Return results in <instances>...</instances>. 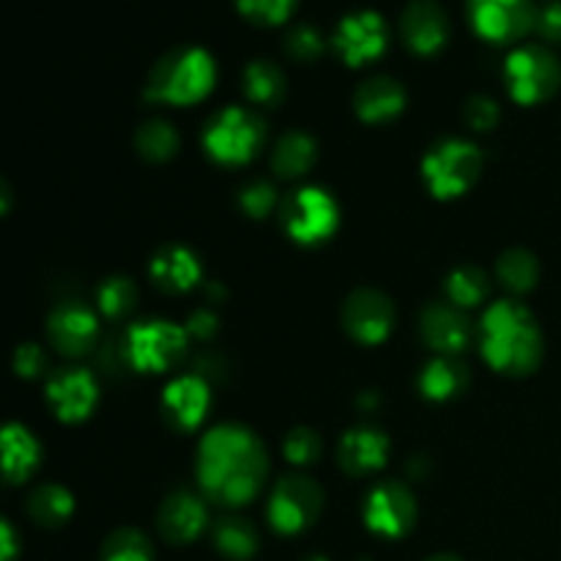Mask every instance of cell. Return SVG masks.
<instances>
[{"label":"cell","instance_id":"cell-1","mask_svg":"<svg viewBox=\"0 0 561 561\" xmlns=\"http://www.w3.org/2000/svg\"><path fill=\"white\" fill-rule=\"evenodd\" d=\"M195 469L208 502L241 507L261 493L268 460L255 433L241 425H219L203 436Z\"/></svg>","mask_w":561,"mask_h":561},{"label":"cell","instance_id":"cell-2","mask_svg":"<svg viewBox=\"0 0 561 561\" xmlns=\"http://www.w3.org/2000/svg\"><path fill=\"white\" fill-rule=\"evenodd\" d=\"M482 356L507 376H529L542 362V334L535 316L518 301H496L480 323Z\"/></svg>","mask_w":561,"mask_h":561},{"label":"cell","instance_id":"cell-3","mask_svg":"<svg viewBox=\"0 0 561 561\" xmlns=\"http://www.w3.org/2000/svg\"><path fill=\"white\" fill-rule=\"evenodd\" d=\"M214 80H217V66L211 55L201 47H181L153 64L146 82V99L186 107L206 99Z\"/></svg>","mask_w":561,"mask_h":561},{"label":"cell","instance_id":"cell-4","mask_svg":"<svg viewBox=\"0 0 561 561\" xmlns=\"http://www.w3.org/2000/svg\"><path fill=\"white\" fill-rule=\"evenodd\" d=\"M482 173V153L474 142L447 137L438 140L422 159L425 184L438 201H453L466 195Z\"/></svg>","mask_w":561,"mask_h":561},{"label":"cell","instance_id":"cell-5","mask_svg":"<svg viewBox=\"0 0 561 561\" xmlns=\"http://www.w3.org/2000/svg\"><path fill=\"white\" fill-rule=\"evenodd\" d=\"M266 140V126L252 110L225 107L214 115L203 131V148L219 164H247L257 157Z\"/></svg>","mask_w":561,"mask_h":561},{"label":"cell","instance_id":"cell-6","mask_svg":"<svg viewBox=\"0 0 561 561\" xmlns=\"http://www.w3.org/2000/svg\"><path fill=\"white\" fill-rule=\"evenodd\" d=\"M510 96L518 104H540L551 99L561 85V66L551 49L526 44L510 53L504 64Z\"/></svg>","mask_w":561,"mask_h":561},{"label":"cell","instance_id":"cell-7","mask_svg":"<svg viewBox=\"0 0 561 561\" xmlns=\"http://www.w3.org/2000/svg\"><path fill=\"white\" fill-rule=\"evenodd\" d=\"M190 334L170 321H142L126 332L124 356L135 370L164 373L186 354Z\"/></svg>","mask_w":561,"mask_h":561},{"label":"cell","instance_id":"cell-8","mask_svg":"<svg viewBox=\"0 0 561 561\" xmlns=\"http://www.w3.org/2000/svg\"><path fill=\"white\" fill-rule=\"evenodd\" d=\"M340 225V208L329 192L321 186L296 190L283 203V228L296 244L316 247L332 239Z\"/></svg>","mask_w":561,"mask_h":561},{"label":"cell","instance_id":"cell-9","mask_svg":"<svg viewBox=\"0 0 561 561\" xmlns=\"http://www.w3.org/2000/svg\"><path fill=\"white\" fill-rule=\"evenodd\" d=\"M323 493L310 477H285L277 482V488L268 496L266 518L274 531L279 535H299L310 529L316 518L321 515Z\"/></svg>","mask_w":561,"mask_h":561},{"label":"cell","instance_id":"cell-10","mask_svg":"<svg viewBox=\"0 0 561 561\" xmlns=\"http://www.w3.org/2000/svg\"><path fill=\"white\" fill-rule=\"evenodd\" d=\"M469 22L485 42L510 44L535 31L537 9L531 0H469Z\"/></svg>","mask_w":561,"mask_h":561},{"label":"cell","instance_id":"cell-11","mask_svg":"<svg viewBox=\"0 0 561 561\" xmlns=\"http://www.w3.org/2000/svg\"><path fill=\"white\" fill-rule=\"evenodd\" d=\"M365 524L373 535L398 540L405 537L416 524L414 496L400 482H381L365 499Z\"/></svg>","mask_w":561,"mask_h":561},{"label":"cell","instance_id":"cell-12","mask_svg":"<svg viewBox=\"0 0 561 561\" xmlns=\"http://www.w3.org/2000/svg\"><path fill=\"white\" fill-rule=\"evenodd\" d=\"M334 53L348 66H365L381 58L389 44V27L376 11H356L348 14L334 31Z\"/></svg>","mask_w":561,"mask_h":561},{"label":"cell","instance_id":"cell-13","mask_svg":"<svg viewBox=\"0 0 561 561\" xmlns=\"http://www.w3.org/2000/svg\"><path fill=\"white\" fill-rule=\"evenodd\" d=\"M343 327L356 343L378 345L389 337L394 327V307L381 290L362 288L348 296L343 307Z\"/></svg>","mask_w":561,"mask_h":561},{"label":"cell","instance_id":"cell-14","mask_svg":"<svg viewBox=\"0 0 561 561\" xmlns=\"http://www.w3.org/2000/svg\"><path fill=\"white\" fill-rule=\"evenodd\" d=\"M47 400L60 422L77 425V422L88 420L96 409L99 383L82 367H66L47 381Z\"/></svg>","mask_w":561,"mask_h":561},{"label":"cell","instance_id":"cell-15","mask_svg":"<svg viewBox=\"0 0 561 561\" xmlns=\"http://www.w3.org/2000/svg\"><path fill=\"white\" fill-rule=\"evenodd\" d=\"M211 409V389L203 376H179L164 387L162 414L175 431H195Z\"/></svg>","mask_w":561,"mask_h":561},{"label":"cell","instance_id":"cell-16","mask_svg":"<svg viewBox=\"0 0 561 561\" xmlns=\"http://www.w3.org/2000/svg\"><path fill=\"white\" fill-rule=\"evenodd\" d=\"M400 36L416 55H436L449 38L447 11L433 0H414L400 16Z\"/></svg>","mask_w":561,"mask_h":561},{"label":"cell","instance_id":"cell-17","mask_svg":"<svg viewBox=\"0 0 561 561\" xmlns=\"http://www.w3.org/2000/svg\"><path fill=\"white\" fill-rule=\"evenodd\" d=\"M47 337L60 354L85 356L96 345L99 321L88 307L82 305H60L49 312Z\"/></svg>","mask_w":561,"mask_h":561},{"label":"cell","instance_id":"cell-18","mask_svg":"<svg viewBox=\"0 0 561 561\" xmlns=\"http://www.w3.org/2000/svg\"><path fill=\"white\" fill-rule=\"evenodd\" d=\"M157 526L164 540L173 546H186V542L197 540L208 526V510L195 493L175 491L159 507Z\"/></svg>","mask_w":561,"mask_h":561},{"label":"cell","instance_id":"cell-19","mask_svg":"<svg viewBox=\"0 0 561 561\" xmlns=\"http://www.w3.org/2000/svg\"><path fill=\"white\" fill-rule=\"evenodd\" d=\"M422 340L444 356H455L471 340V323L455 305H431L420 318Z\"/></svg>","mask_w":561,"mask_h":561},{"label":"cell","instance_id":"cell-20","mask_svg":"<svg viewBox=\"0 0 561 561\" xmlns=\"http://www.w3.org/2000/svg\"><path fill=\"white\" fill-rule=\"evenodd\" d=\"M389 438L376 427H354L340 438L337 460L345 474L367 477L387 466Z\"/></svg>","mask_w":561,"mask_h":561},{"label":"cell","instance_id":"cell-21","mask_svg":"<svg viewBox=\"0 0 561 561\" xmlns=\"http://www.w3.org/2000/svg\"><path fill=\"white\" fill-rule=\"evenodd\" d=\"M405 107V91L392 77H370L354 93V110L367 124H387Z\"/></svg>","mask_w":561,"mask_h":561},{"label":"cell","instance_id":"cell-22","mask_svg":"<svg viewBox=\"0 0 561 561\" xmlns=\"http://www.w3.org/2000/svg\"><path fill=\"white\" fill-rule=\"evenodd\" d=\"M151 277L164 294H184L201 283V263L186 247L168 244L153 255Z\"/></svg>","mask_w":561,"mask_h":561},{"label":"cell","instance_id":"cell-23","mask_svg":"<svg viewBox=\"0 0 561 561\" xmlns=\"http://www.w3.org/2000/svg\"><path fill=\"white\" fill-rule=\"evenodd\" d=\"M416 383H420V392L427 400L444 403V400H453L455 394H460L469 387V367L458 356L438 354L436 359L422 367Z\"/></svg>","mask_w":561,"mask_h":561},{"label":"cell","instance_id":"cell-24","mask_svg":"<svg viewBox=\"0 0 561 561\" xmlns=\"http://www.w3.org/2000/svg\"><path fill=\"white\" fill-rule=\"evenodd\" d=\"M38 460H42V447L33 438V433L27 427L11 425L3 427V471L5 482L9 485H16V482L27 480V477L36 471Z\"/></svg>","mask_w":561,"mask_h":561},{"label":"cell","instance_id":"cell-25","mask_svg":"<svg viewBox=\"0 0 561 561\" xmlns=\"http://www.w3.org/2000/svg\"><path fill=\"white\" fill-rule=\"evenodd\" d=\"M316 140L310 135H301V131H290V135L279 137L272 153V168L279 179H301L316 164Z\"/></svg>","mask_w":561,"mask_h":561},{"label":"cell","instance_id":"cell-26","mask_svg":"<svg viewBox=\"0 0 561 561\" xmlns=\"http://www.w3.org/2000/svg\"><path fill=\"white\" fill-rule=\"evenodd\" d=\"M211 540L225 559L247 561L257 553V529L247 518H236V515L214 524Z\"/></svg>","mask_w":561,"mask_h":561},{"label":"cell","instance_id":"cell-27","mask_svg":"<svg viewBox=\"0 0 561 561\" xmlns=\"http://www.w3.org/2000/svg\"><path fill=\"white\" fill-rule=\"evenodd\" d=\"M244 93L261 107H277L285 99V75L272 60H252L244 69Z\"/></svg>","mask_w":561,"mask_h":561},{"label":"cell","instance_id":"cell-28","mask_svg":"<svg viewBox=\"0 0 561 561\" xmlns=\"http://www.w3.org/2000/svg\"><path fill=\"white\" fill-rule=\"evenodd\" d=\"M27 513L36 524L58 529L75 513V496L60 485H38L27 499Z\"/></svg>","mask_w":561,"mask_h":561},{"label":"cell","instance_id":"cell-29","mask_svg":"<svg viewBox=\"0 0 561 561\" xmlns=\"http://www.w3.org/2000/svg\"><path fill=\"white\" fill-rule=\"evenodd\" d=\"M447 299L449 305H455L458 310H471V307H480L485 301L488 288V274L477 266H460L455 268L447 277Z\"/></svg>","mask_w":561,"mask_h":561},{"label":"cell","instance_id":"cell-30","mask_svg":"<svg viewBox=\"0 0 561 561\" xmlns=\"http://www.w3.org/2000/svg\"><path fill=\"white\" fill-rule=\"evenodd\" d=\"M496 274L504 283V288L515 290V294H526L535 288L537 277H540V266L537 257L526 250H507L496 263Z\"/></svg>","mask_w":561,"mask_h":561},{"label":"cell","instance_id":"cell-31","mask_svg":"<svg viewBox=\"0 0 561 561\" xmlns=\"http://www.w3.org/2000/svg\"><path fill=\"white\" fill-rule=\"evenodd\" d=\"M135 146L146 162H168L179 151V135L168 121H148L137 131Z\"/></svg>","mask_w":561,"mask_h":561},{"label":"cell","instance_id":"cell-32","mask_svg":"<svg viewBox=\"0 0 561 561\" xmlns=\"http://www.w3.org/2000/svg\"><path fill=\"white\" fill-rule=\"evenodd\" d=\"M102 561H153V546L142 531L118 529L104 540Z\"/></svg>","mask_w":561,"mask_h":561},{"label":"cell","instance_id":"cell-33","mask_svg":"<svg viewBox=\"0 0 561 561\" xmlns=\"http://www.w3.org/2000/svg\"><path fill=\"white\" fill-rule=\"evenodd\" d=\"M96 301H99V310H102V316L124 318L135 310L137 288L131 285V279L110 277V279H104L102 288H99Z\"/></svg>","mask_w":561,"mask_h":561},{"label":"cell","instance_id":"cell-34","mask_svg":"<svg viewBox=\"0 0 561 561\" xmlns=\"http://www.w3.org/2000/svg\"><path fill=\"white\" fill-rule=\"evenodd\" d=\"M241 14L255 25H283L296 9V0H236Z\"/></svg>","mask_w":561,"mask_h":561},{"label":"cell","instance_id":"cell-35","mask_svg":"<svg viewBox=\"0 0 561 561\" xmlns=\"http://www.w3.org/2000/svg\"><path fill=\"white\" fill-rule=\"evenodd\" d=\"M321 436L310 427H296V431L288 433V438L283 442L285 458L294 466H310L321 458Z\"/></svg>","mask_w":561,"mask_h":561},{"label":"cell","instance_id":"cell-36","mask_svg":"<svg viewBox=\"0 0 561 561\" xmlns=\"http://www.w3.org/2000/svg\"><path fill=\"white\" fill-rule=\"evenodd\" d=\"M285 53L294 60L310 64V60H316L323 53V36L312 25L290 27L288 36H285Z\"/></svg>","mask_w":561,"mask_h":561},{"label":"cell","instance_id":"cell-37","mask_svg":"<svg viewBox=\"0 0 561 561\" xmlns=\"http://www.w3.org/2000/svg\"><path fill=\"white\" fill-rule=\"evenodd\" d=\"M274 203H277V190H274L272 184H266V181H252V184H247L244 190L239 192V206L244 208L247 217L252 219L268 217Z\"/></svg>","mask_w":561,"mask_h":561},{"label":"cell","instance_id":"cell-38","mask_svg":"<svg viewBox=\"0 0 561 561\" xmlns=\"http://www.w3.org/2000/svg\"><path fill=\"white\" fill-rule=\"evenodd\" d=\"M499 104L491 96H471L463 107L466 124L474 131H491L499 124Z\"/></svg>","mask_w":561,"mask_h":561},{"label":"cell","instance_id":"cell-39","mask_svg":"<svg viewBox=\"0 0 561 561\" xmlns=\"http://www.w3.org/2000/svg\"><path fill=\"white\" fill-rule=\"evenodd\" d=\"M44 367H47V356L42 354V348H38V345L25 343V345H20V348H16V354H14L16 376L36 378V376H42Z\"/></svg>","mask_w":561,"mask_h":561},{"label":"cell","instance_id":"cell-40","mask_svg":"<svg viewBox=\"0 0 561 561\" xmlns=\"http://www.w3.org/2000/svg\"><path fill=\"white\" fill-rule=\"evenodd\" d=\"M535 31L540 33L548 42L561 44V3H548L542 9H537V25Z\"/></svg>","mask_w":561,"mask_h":561},{"label":"cell","instance_id":"cell-41","mask_svg":"<svg viewBox=\"0 0 561 561\" xmlns=\"http://www.w3.org/2000/svg\"><path fill=\"white\" fill-rule=\"evenodd\" d=\"M217 327H219V321H217V316H214V312L197 310V312H192L190 323H186V334H190V337L206 340V337H211L214 332H217Z\"/></svg>","mask_w":561,"mask_h":561},{"label":"cell","instance_id":"cell-42","mask_svg":"<svg viewBox=\"0 0 561 561\" xmlns=\"http://www.w3.org/2000/svg\"><path fill=\"white\" fill-rule=\"evenodd\" d=\"M0 553H3L0 561H14V557H16V535H14V529H11L9 520H3V524H0Z\"/></svg>","mask_w":561,"mask_h":561},{"label":"cell","instance_id":"cell-43","mask_svg":"<svg viewBox=\"0 0 561 561\" xmlns=\"http://www.w3.org/2000/svg\"><path fill=\"white\" fill-rule=\"evenodd\" d=\"M359 405H362V409H365V405H373V409H376V405H378V394L367 392L365 398H359Z\"/></svg>","mask_w":561,"mask_h":561},{"label":"cell","instance_id":"cell-44","mask_svg":"<svg viewBox=\"0 0 561 561\" xmlns=\"http://www.w3.org/2000/svg\"><path fill=\"white\" fill-rule=\"evenodd\" d=\"M427 561H460V559H455V557H449V553H438V557H431Z\"/></svg>","mask_w":561,"mask_h":561},{"label":"cell","instance_id":"cell-45","mask_svg":"<svg viewBox=\"0 0 561 561\" xmlns=\"http://www.w3.org/2000/svg\"><path fill=\"white\" fill-rule=\"evenodd\" d=\"M307 561H327V559H323V557H310Z\"/></svg>","mask_w":561,"mask_h":561}]
</instances>
